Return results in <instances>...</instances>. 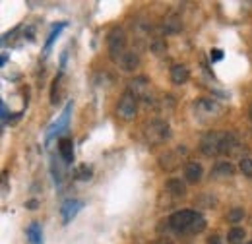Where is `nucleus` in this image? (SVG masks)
Wrapping results in <instances>:
<instances>
[{
	"label": "nucleus",
	"instance_id": "obj_1",
	"mask_svg": "<svg viewBox=\"0 0 252 244\" xmlns=\"http://www.w3.org/2000/svg\"><path fill=\"white\" fill-rule=\"evenodd\" d=\"M239 140L233 132H208L200 142V152L206 157H218L223 153L235 152Z\"/></svg>",
	"mask_w": 252,
	"mask_h": 244
},
{
	"label": "nucleus",
	"instance_id": "obj_2",
	"mask_svg": "<svg viewBox=\"0 0 252 244\" xmlns=\"http://www.w3.org/2000/svg\"><path fill=\"white\" fill-rule=\"evenodd\" d=\"M167 225L177 233L198 235L206 229V217L194 212V210H181V212H175L167 219Z\"/></svg>",
	"mask_w": 252,
	"mask_h": 244
},
{
	"label": "nucleus",
	"instance_id": "obj_3",
	"mask_svg": "<svg viewBox=\"0 0 252 244\" xmlns=\"http://www.w3.org/2000/svg\"><path fill=\"white\" fill-rule=\"evenodd\" d=\"M171 138V128H169V124L165 121H152L148 124V128H146V140L150 142V144H154V146H158V144H163V142H167Z\"/></svg>",
	"mask_w": 252,
	"mask_h": 244
},
{
	"label": "nucleus",
	"instance_id": "obj_4",
	"mask_svg": "<svg viewBox=\"0 0 252 244\" xmlns=\"http://www.w3.org/2000/svg\"><path fill=\"white\" fill-rule=\"evenodd\" d=\"M109 53H111V59L117 62H121V59L126 55V35L121 28H115V30L109 33Z\"/></svg>",
	"mask_w": 252,
	"mask_h": 244
},
{
	"label": "nucleus",
	"instance_id": "obj_5",
	"mask_svg": "<svg viewBox=\"0 0 252 244\" xmlns=\"http://www.w3.org/2000/svg\"><path fill=\"white\" fill-rule=\"evenodd\" d=\"M136 113H138V97L130 92L123 93V97L119 99V105H117V115L123 121H134Z\"/></svg>",
	"mask_w": 252,
	"mask_h": 244
},
{
	"label": "nucleus",
	"instance_id": "obj_6",
	"mask_svg": "<svg viewBox=\"0 0 252 244\" xmlns=\"http://www.w3.org/2000/svg\"><path fill=\"white\" fill-rule=\"evenodd\" d=\"M70 115H72V101L66 103V107L63 109V115L57 119V122H53V124L47 128V134H45V142H47V144H49L55 136L63 134L64 130L68 128V124H70Z\"/></svg>",
	"mask_w": 252,
	"mask_h": 244
},
{
	"label": "nucleus",
	"instance_id": "obj_7",
	"mask_svg": "<svg viewBox=\"0 0 252 244\" xmlns=\"http://www.w3.org/2000/svg\"><path fill=\"white\" fill-rule=\"evenodd\" d=\"M84 208V202L82 200H76V198H70V200H66L63 204V208H61V214H63V223L64 225H68L76 215L80 214V210Z\"/></svg>",
	"mask_w": 252,
	"mask_h": 244
},
{
	"label": "nucleus",
	"instance_id": "obj_8",
	"mask_svg": "<svg viewBox=\"0 0 252 244\" xmlns=\"http://www.w3.org/2000/svg\"><path fill=\"white\" fill-rule=\"evenodd\" d=\"M202 177H204V169H202V165L200 163H196V161H190L185 165V179H187V183L189 184H196L202 181Z\"/></svg>",
	"mask_w": 252,
	"mask_h": 244
},
{
	"label": "nucleus",
	"instance_id": "obj_9",
	"mask_svg": "<svg viewBox=\"0 0 252 244\" xmlns=\"http://www.w3.org/2000/svg\"><path fill=\"white\" fill-rule=\"evenodd\" d=\"M59 153H61V157H63V161L66 165L74 163V142H72V138L64 136V138L59 140Z\"/></svg>",
	"mask_w": 252,
	"mask_h": 244
},
{
	"label": "nucleus",
	"instance_id": "obj_10",
	"mask_svg": "<svg viewBox=\"0 0 252 244\" xmlns=\"http://www.w3.org/2000/svg\"><path fill=\"white\" fill-rule=\"evenodd\" d=\"M189 78H190L189 66H185V64H175V66H171V82H173L175 86L187 84Z\"/></svg>",
	"mask_w": 252,
	"mask_h": 244
},
{
	"label": "nucleus",
	"instance_id": "obj_11",
	"mask_svg": "<svg viewBox=\"0 0 252 244\" xmlns=\"http://www.w3.org/2000/svg\"><path fill=\"white\" fill-rule=\"evenodd\" d=\"M183 153H187V150L183 148V150H177V153H165V155H161L159 157V165H161V169H165V171H173L177 165H179V155H183Z\"/></svg>",
	"mask_w": 252,
	"mask_h": 244
},
{
	"label": "nucleus",
	"instance_id": "obj_12",
	"mask_svg": "<svg viewBox=\"0 0 252 244\" xmlns=\"http://www.w3.org/2000/svg\"><path fill=\"white\" fill-rule=\"evenodd\" d=\"M66 28V22H59L51 33H49V37H47V41H45V47H43V57H49V53H51V49H53V45H55V41L59 39V35L63 33V30Z\"/></svg>",
	"mask_w": 252,
	"mask_h": 244
},
{
	"label": "nucleus",
	"instance_id": "obj_13",
	"mask_svg": "<svg viewBox=\"0 0 252 244\" xmlns=\"http://www.w3.org/2000/svg\"><path fill=\"white\" fill-rule=\"evenodd\" d=\"M233 173H235V167H233L229 161H220V163H216L214 169H212V177H216V179H227V177H231Z\"/></svg>",
	"mask_w": 252,
	"mask_h": 244
},
{
	"label": "nucleus",
	"instance_id": "obj_14",
	"mask_svg": "<svg viewBox=\"0 0 252 244\" xmlns=\"http://www.w3.org/2000/svg\"><path fill=\"white\" fill-rule=\"evenodd\" d=\"M121 68L125 70V72H134L138 66H140V57L134 53V51H126V55L121 59Z\"/></svg>",
	"mask_w": 252,
	"mask_h": 244
},
{
	"label": "nucleus",
	"instance_id": "obj_15",
	"mask_svg": "<svg viewBox=\"0 0 252 244\" xmlns=\"http://www.w3.org/2000/svg\"><path fill=\"white\" fill-rule=\"evenodd\" d=\"M167 192L173 194L175 198H183V196H187V184L181 179H171V181H167Z\"/></svg>",
	"mask_w": 252,
	"mask_h": 244
},
{
	"label": "nucleus",
	"instance_id": "obj_16",
	"mask_svg": "<svg viewBox=\"0 0 252 244\" xmlns=\"http://www.w3.org/2000/svg\"><path fill=\"white\" fill-rule=\"evenodd\" d=\"M150 90V82L146 78H136L130 82V93H134L136 97L140 95H146V92Z\"/></svg>",
	"mask_w": 252,
	"mask_h": 244
},
{
	"label": "nucleus",
	"instance_id": "obj_17",
	"mask_svg": "<svg viewBox=\"0 0 252 244\" xmlns=\"http://www.w3.org/2000/svg\"><path fill=\"white\" fill-rule=\"evenodd\" d=\"M26 235H28L30 244H43V231H41V225L39 223H32L28 227Z\"/></svg>",
	"mask_w": 252,
	"mask_h": 244
},
{
	"label": "nucleus",
	"instance_id": "obj_18",
	"mask_svg": "<svg viewBox=\"0 0 252 244\" xmlns=\"http://www.w3.org/2000/svg\"><path fill=\"white\" fill-rule=\"evenodd\" d=\"M196 107H198V109H204L208 115H214V113H220L221 111V107L214 99H198Z\"/></svg>",
	"mask_w": 252,
	"mask_h": 244
},
{
	"label": "nucleus",
	"instance_id": "obj_19",
	"mask_svg": "<svg viewBox=\"0 0 252 244\" xmlns=\"http://www.w3.org/2000/svg\"><path fill=\"white\" fill-rule=\"evenodd\" d=\"M245 239H247V233H245V229H241V227H233V229L229 231V235H227L229 244H243Z\"/></svg>",
	"mask_w": 252,
	"mask_h": 244
},
{
	"label": "nucleus",
	"instance_id": "obj_20",
	"mask_svg": "<svg viewBox=\"0 0 252 244\" xmlns=\"http://www.w3.org/2000/svg\"><path fill=\"white\" fill-rule=\"evenodd\" d=\"M61 82H63V72H59V76L53 80V88H51V103L57 105L61 99Z\"/></svg>",
	"mask_w": 252,
	"mask_h": 244
},
{
	"label": "nucleus",
	"instance_id": "obj_21",
	"mask_svg": "<svg viewBox=\"0 0 252 244\" xmlns=\"http://www.w3.org/2000/svg\"><path fill=\"white\" fill-rule=\"evenodd\" d=\"M74 177H76L78 181H84V183H86V181H90V179L94 177V171H92L88 165H80V167L74 171Z\"/></svg>",
	"mask_w": 252,
	"mask_h": 244
},
{
	"label": "nucleus",
	"instance_id": "obj_22",
	"mask_svg": "<svg viewBox=\"0 0 252 244\" xmlns=\"http://www.w3.org/2000/svg\"><path fill=\"white\" fill-rule=\"evenodd\" d=\"M181 30H183V24H181V20H179L177 16H171V18L165 22V31H167V33H179Z\"/></svg>",
	"mask_w": 252,
	"mask_h": 244
},
{
	"label": "nucleus",
	"instance_id": "obj_23",
	"mask_svg": "<svg viewBox=\"0 0 252 244\" xmlns=\"http://www.w3.org/2000/svg\"><path fill=\"white\" fill-rule=\"evenodd\" d=\"M243 217H245V210H243V208H233V210L227 214V221L233 223V225H237V223L243 221Z\"/></svg>",
	"mask_w": 252,
	"mask_h": 244
},
{
	"label": "nucleus",
	"instance_id": "obj_24",
	"mask_svg": "<svg viewBox=\"0 0 252 244\" xmlns=\"http://www.w3.org/2000/svg\"><path fill=\"white\" fill-rule=\"evenodd\" d=\"M241 171H243V175H245V177L252 179V157H245V159H241Z\"/></svg>",
	"mask_w": 252,
	"mask_h": 244
},
{
	"label": "nucleus",
	"instance_id": "obj_25",
	"mask_svg": "<svg viewBox=\"0 0 252 244\" xmlns=\"http://www.w3.org/2000/svg\"><path fill=\"white\" fill-rule=\"evenodd\" d=\"M210 61L212 62L223 61V51H221V49H212V53H210Z\"/></svg>",
	"mask_w": 252,
	"mask_h": 244
},
{
	"label": "nucleus",
	"instance_id": "obj_26",
	"mask_svg": "<svg viewBox=\"0 0 252 244\" xmlns=\"http://www.w3.org/2000/svg\"><path fill=\"white\" fill-rule=\"evenodd\" d=\"M206 244H223V241H221V237H218V235H212V237L206 241Z\"/></svg>",
	"mask_w": 252,
	"mask_h": 244
},
{
	"label": "nucleus",
	"instance_id": "obj_27",
	"mask_svg": "<svg viewBox=\"0 0 252 244\" xmlns=\"http://www.w3.org/2000/svg\"><path fill=\"white\" fill-rule=\"evenodd\" d=\"M154 244H173V241H171V239H167V237H159V239L154 241Z\"/></svg>",
	"mask_w": 252,
	"mask_h": 244
},
{
	"label": "nucleus",
	"instance_id": "obj_28",
	"mask_svg": "<svg viewBox=\"0 0 252 244\" xmlns=\"http://www.w3.org/2000/svg\"><path fill=\"white\" fill-rule=\"evenodd\" d=\"M26 208H28V210H37V208H39V202H37V200H30V202L26 204Z\"/></svg>",
	"mask_w": 252,
	"mask_h": 244
},
{
	"label": "nucleus",
	"instance_id": "obj_29",
	"mask_svg": "<svg viewBox=\"0 0 252 244\" xmlns=\"http://www.w3.org/2000/svg\"><path fill=\"white\" fill-rule=\"evenodd\" d=\"M26 35H28V39H30V41H33V28H28Z\"/></svg>",
	"mask_w": 252,
	"mask_h": 244
},
{
	"label": "nucleus",
	"instance_id": "obj_30",
	"mask_svg": "<svg viewBox=\"0 0 252 244\" xmlns=\"http://www.w3.org/2000/svg\"><path fill=\"white\" fill-rule=\"evenodd\" d=\"M6 62H8V57H6V55H2V59H0V66H6Z\"/></svg>",
	"mask_w": 252,
	"mask_h": 244
},
{
	"label": "nucleus",
	"instance_id": "obj_31",
	"mask_svg": "<svg viewBox=\"0 0 252 244\" xmlns=\"http://www.w3.org/2000/svg\"><path fill=\"white\" fill-rule=\"evenodd\" d=\"M249 119H251V122H252V105H251V109H249Z\"/></svg>",
	"mask_w": 252,
	"mask_h": 244
}]
</instances>
